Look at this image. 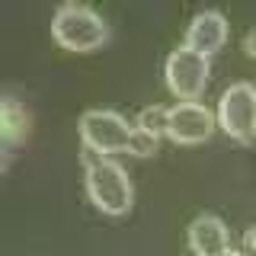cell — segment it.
I'll use <instances>...</instances> for the list:
<instances>
[{
	"instance_id": "cell-1",
	"label": "cell",
	"mask_w": 256,
	"mask_h": 256,
	"mask_svg": "<svg viewBox=\"0 0 256 256\" xmlns=\"http://www.w3.org/2000/svg\"><path fill=\"white\" fill-rule=\"evenodd\" d=\"M52 36L70 52H90L109 38V26L93 6L64 0L52 13Z\"/></svg>"
},
{
	"instance_id": "cell-2",
	"label": "cell",
	"mask_w": 256,
	"mask_h": 256,
	"mask_svg": "<svg viewBox=\"0 0 256 256\" xmlns=\"http://www.w3.org/2000/svg\"><path fill=\"white\" fill-rule=\"evenodd\" d=\"M84 189L90 196V202L109 214H122L132 205V196H134L128 173L109 157H100L96 164H90L84 170Z\"/></svg>"
},
{
	"instance_id": "cell-3",
	"label": "cell",
	"mask_w": 256,
	"mask_h": 256,
	"mask_svg": "<svg viewBox=\"0 0 256 256\" xmlns=\"http://www.w3.org/2000/svg\"><path fill=\"white\" fill-rule=\"evenodd\" d=\"M80 141L84 148L96 150V154H112V150H128L132 144V132L134 125H128L116 109H84L80 112Z\"/></svg>"
},
{
	"instance_id": "cell-4",
	"label": "cell",
	"mask_w": 256,
	"mask_h": 256,
	"mask_svg": "<svg viewBox=\"0 0 256 256\" xmlns=\"http://www.w3.org/2000/svg\"><path fill=\"white\" fill-rule=\"evenodd\" d=\"M218 125L237 141H250L256 134V86L250 80H234L221 90Z\"/></svg>"
},
{
	"instance_id": "cell-5",
	"label": "cell",
	"mask_w": 256,
	"mask_h": 256,
	"mask_svg": "<svg viewBox=\"0 0 256 256\" xmlns=\"http://www.w3.org/2000/svg\"><path fill=\"white\" fill-rule=\"evenodd\" d=\"M208 54L196 52L189 45H176L164 58V77L166 86L180 96V100H196L208 84Z\"/></svg>"
},
{
	"instance_id": "cell-6",
	"label": "cell",
	"mask_w": 256,
	"mask_h": 256,
	"mask_svg": "<svg viewBox=\"0 0 256 256\" xmlns=\"http://www.w3.org/2000/svg\"><path fill=\"white\" fill-rule=\"evenodd\" d=\"M214 128V116L205 102H196V100H180L176 106H170V134L173 141L180 144H196V141H205Z\"/></svg>"
},
{
	"instance_id": "cell-7",
	"label": "cell",
	"mask_w": 256,
	"mask_h": 256,
	"mask_svg": "<svg viewBox=\"0 0 256 256\" xmlns=\"http://www.w3.org/2000/svg\"><path fill=\"white\" fill-rule=\"evenodd\" d=\"M224 38H228V20H224V13L205 6V10L192 13V20L186 22L182 45L196 48V52H202V54H212L224 45Z\"/></svg>"
},
{
	"instance_id": "cell-8",
	"label": "cell",
	"mask_w": 256,
	"mask_h": 256,
	"mask_svg": "<svg viewBox=\"0 0 256 256\" xmlns=\"http://www.w3.org/2000/svg\"><path fill=\"white\" fill-rule=\"evenodd\" d=\"M186 244L198 256H214V253L228 250V224L212 212L196 214L186 228Z\"/></svg>"
},
{
	"instance_id": "cell-9",
	"label": "cell",
	"mask_w": 256,
	"mask_h": 256,
	"mask_svg": "<svg viewBox=\"0 0 256 256\" xmlns=\"http://www.w3.org/2000/svg\"><path fill=\"white\" fill-rule=\"evenodd\" d=\"M134 125L160 138V134H166V128H170V109H166V106H157V102H150V106L138 109V116H134Z\"/></svg>"
},
{
	"instance_id": "cell-10",
	"label": "cell",
	"mask_w": 256,
	"mask_h": 256,
	"mask_svg": "<svg viewBox=\"0 0 256 256\" xmlns=\"http://www.w3.org/2000/svg\"><path fill=\"white\" fill-rule=\"evenodd\" d=\"M157 150V134H150V132H144V128L134 125V132H132V144H128V154H154Z\"/></svg>"
},
{
	"instance_id": "cell-11",
	"label": "cell",
	"mask_w": 256,
	"mask_h": 256,
	"mask_svg": "<svg viewBox=\"0 0 256 256\" xmlns=\"http://www.w3.org/2000/svg\"><path fill=\"white\" fill-rule=\"evenodd\" d=\"M244 52L256 58V26H253V29H246V36H244Z\"/></svg>"
},
{
	"instance_id": "cell-12",
	"label": "cell",
	"mask_w": 256,
	"mask_h": 256,
	"mask_svg": "<svg viewBox=\"0 0 256 256\" xmlns=\"http://www.w3.org/2000/svg\"><path fill=\"white\" fill-rule=\"evenodd\" d=\"M214 256H244V253L234 250V246H228V250H221V253H214Z\"/></svg>"
},
{
	"instance_id": "cell-13",
	"label": "cell",
	"mask_w": 256,
	"mask_h": 256,
	"mask_svg": "<svg viewBox=\"0 0 256 256\" xmlns=\"http://www.w3.org/2000/svg\"><path fill=\"white\" fill-rule=\"evenodd\" d=\"M246 240H250V246H253V250H256V224H253V228H250V234H246Z\"/></svg>"
}]
</instances>
